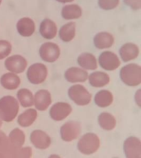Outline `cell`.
Returning a JSON list of instances; mask_svg holds the SVG:
<instances>
[{
    "label": "cell",
    "instance_id": "44dd1931",
    "mask_svg": "<svg viewBox=\"0 0 141 158\" xmlns=\"http://www.w3.org/2000/svg\"><path fill=\"white\" fill-rule=\"evenodd\" d=\"M88 79L90 85L95 88H102L110 82L109 74L101 71L93 72L88 76Z\"/></svg>",
    "mask_w": 141,
    "mask_h": 158
},
{
    "label": "cell",
    "instance_id": "5bb4252c",
    "mask_svg": "<svg viewBox=\"0 0 141 158\" xmlns=\"http://www.w3.org/2000/svg\"><path fill=\"white\" fill-rule=\"evenodd\" d=\"M51 102V94L48 90L44 89L39 90L34 95V105L39 111H45L50 106Z\"/></svg>",
    "mask_w": 141,
    "mask_h": 158
},
{
    "label": "cell",
    "instance_id": "6da1fadb",
    "mask_svg": "<svg viewBox=\"0 0 141 158\" xmlns=\"http://www.w3.org/2000/svg\"><path fill=\"white\" fill-rule=\"evenodd\" d=\"M18 101L11 95H7L0 99V118L6 122L12 121L18 114Z\"/></svg>",
    "mask_w": 141,
    "mask_h": 158
},
{
    "label": "cell",
    "instance_id": "4fadbf2b",
    "mask_svg": "<svg viewBox=\"0 0 141 158\" xmlns=\"http://www.w3.org/2000/svg\"><path fill=\"white\" fill-rule=\"evenodd\" d=\"M30 141L35 148L40 150L48 149L51 144V139L49 135L40 130L32 132L30 135Z\"/></svg>",
    "mask_w": 141,
    "mask_h": 158
},
{
    "label": "cell",
    "instance_id": "e0dca14e",
    "mask_svg": "<svg viewBox=\"0 0 141 158\" xmlns=\"http://www.w3.org/2000/svg\"><path fill=\"white\" fill-rule=\"evenodd\" d=\"M57 31L56 24L51 19H45L40 23L39 32L41 35L45 39H54L57 35Z\"/></svg>",
    "mask_w": 141,
    "mask_h": 158
},
{
    "label": "cell",
    "instance_id": "836d02e7",
    "mask_svg": "<svg viewBox=\"0 0 141 158\" xmlns=\"http://www.w3.org/2000/svg\"><path fill=\"white\" fill-rule=\"evenodd\" d=\"M56 1L62 3H67L73 2L74 0H56Z\"/></svg>",
    "mask_w": 141,
    "mask_h": 158
},
{
    "label": "cell",
    "instance_id": "5b68a950",
    "mask_svg": "<svg viewBox=\"0 0 141 158\" xmlns=\"http://www.w3.org/2000/svg\"><path fill=\"white\" fill-rule=\"evenodd\" d=\"M28 79L33 85H40L45 81L48 76V69L42 63H36L31 65L28 69Z\"/></svg>",
    "mask_w": 141,
    "mask_h": 158
},
{
    "label": "cell",
    "instance_id": "9c48e42d",
    "mask_svg": "<svg viewBox=\"0 0 141 158\" xmlns=\"http://www.w3.org/2000/svg\"><path fill=\"white\" fill-rule=\"evenodd\" d=\"M4 64L9 71L17 74L22 73L25 71L27 67L28 62L24 56L16 54L7 58Z\"/></svg>",
    "mask_w": 141,
    "mask_h": 158
},
{
    "label": "cell",
    "instance_id": "ffe728a7",
    "mask_svg": "<svg viewBox=\"0 0 141 158\" xmlns=\"http://www.w3.org/2000/svg\"><path fill=\"white\" fill-rule=\"evenodd\" d=\"M0 82L4 88L6 90H15L20 86L21 80L16 74L9 72L1 77Z\"/></svg>",
    "mask_w": 141,
    "mask_h": 158
},
{
    "label": "cell",
    "instance_id": "3957f363",
    "mask_svg": "<svg viewBox=\"0 0 141 158\" xmlns=\"http://www.w3.org/2000/svg\"><path fill=\"white\" fill-rule=\"evenodd\" d=\"M100 144V139L97 135L93 133H87L80 139L77 148L83 155H91L98 151Z\"/></svg>",
    "mask_w": 141,
    "mask_h": 158
},
{
    "label": "cell",
    "instance_id": "d590c367",
    "mask_svg": "<svg viewBox=\"0 0 141 158\" xmlns=\"http://www.w3.org/2000/svg\"><path fill=\"white\" fill-rule=\"evenodd\" d=\"M1 2H2V0H0V5H1Z\"/></svg>",
    "mask_w": 141,
    "mask_h": 158
},
{
    "label": "cell",
    "instance_id": "8992f818",
    "mask_svg": "<svg viewBox=\"0 0 141 158\" xmlns=\"http://www.w3.org/2000/svg\"><path fill=\"white\" fill-rule=\"evenodd\" d=\"M81 130L82 128L79 122L70 121L62 126L60 129V135L64 141L71 142L78 138Z\"/></svg>",
    "mask_w": 141,
    "mask_h": 158
},
{
    "label": "cell",
    "instance_id": "484cf974",
    "mask_svg": "<svg viewBox=\"0 0 141 158\" xmlns=\"http://www.w3.org/2000/svg\"><path fill=\"white\" fill-rule=\"evenodd\" d=\"M114 100L112 93L108 90H101L98 92L94 98L95 104L100 108L110 106Z\"/></svg>",
    "mask_w": 141,
    "mask_h": 158
},
{
    "label": "cell",
    "instance_id": "f1b7e54d",
    "mask_svg": "<svg viewBox=\"0 0 141 158\" xmlns=\"http://www.w3.org/2000/svg\"><path fill=\"white\" fill-rule=\"evenodd\" d=\"M11 149L9 137L6 133L0 130V157H6Z\"/></svg>",
    "mask_w": 141,
    "mask_h": 158
},
{
    "label": "cell",
    "instance_id": "4316f807",
    "mask_svg": "<svg viewBox=\"0 0 141 158\" xmlns=\"http://www.w3.org/2000/svg\"><path fill=\"white\" fill-rule=\"evenodd\" d=\"M98 122L100 128L106 131H111L115 128L116 120L113 115L108 112H103L98 116Z\"/></svg>",
    "mask_w": 141,
    "mask_h": 158
},
{
    "label": "cell",
    "instance_id": "1f68e13d",
    "mask_svg": "<svg viewBox=\"0 0 141 158\" xmlns=\"http://www.w3.org/2000/svg\"><path fill=\"white\" fill-rule=\"evenodd\" d=\"M124 3L134 11L141 9V0H123Z\"/></svg>",
    "mask_w": 141,
    "mask_h": 158
},
{
    "label": "cell",
    "instance_id": "f546056e",
    "mask_svg": "<svg viewBox=\"0 0 141 158\" xmlns=\"http://www.w3.org/2000/svg\"><path fill=\"white\" fill-rule=\"evenodd\" d=\"M12 50L11 43L7 40H0V60L9 56Z\"/></svg>",
    "mask_w": 141,
    "mask_h": 158
},
{
    "label": "cell",
    "instance_id": "ba28073f",
    "mask_svg": "<svg viewBox=\"0 0 141 158\" xmlns=\"http://www.w3.org/2000/svg\"><path fill=\"white\" fill-rule=\"evenodd\" d=\"M8 137L9 139L11 149L6 157L16 158L18 151L20 148L23 147L25 142V134L21 130L15 128L11 131Z\"/></svg>",
    "mask_w": 141,
    "mask_h": 158
},
{
    "label": "cell",
    "instance_id": "52a82bcc",
    "mask_svg": "<svg viewBox=\"0 0 141 158\" xmlns=\"http://www.w3.org/2000/svg\"><path fill=\"white\" fill-rule=\"evenodd\" d=\"M39 54L43 61L48 63H53L59 58L60 49L56 43L51 42H45L40 47Z\"/></svg>",
    "mask_w": 141,
    "mask_h": 158
},
{
    "label": "cell",
    "instance_id": "d4e9b609",
    "mask_svg": "<svg viewBox=\"0 0 141 158\" xmlns=\"http://www.w3.org/2000/svg\"><path fill=\"white\" fill-rule=\"evenodd\" d=\"M37 117L38 113L36 110L29 109L19 116L18 123L23 128L29 127L36 120Z\"/></svg>",
    "mask_w": 141,
    "mask_h": 158
},
{
    "label": "cell",
    "instance_id": "d6986e66",
    "mask_svg": "<svg viewBox=\"0 0 141 158\" xmlns=\"http://www.w3.org/2000/svg\"><path fill=\"white\" fill-rule=\"evenodd\" d=\"M16 29L21 36L30 37L32 35L36 30L35 22L27 17L21 18L16 24Z\"/></svg>",
    "mask_w": 141,
    "mask_h": 158
},
{
    "label": "cell",
    "instance_id": "30bf717a",
    "mask_svg": "<svg viewBox=\"0 0 141 158\" xmlns=\"http://www.w3.org/2000/svg\"><path fill=\"white\" fill-rule=\"evenodd\" d=\"M98 62L101 68L109 71L116 70L121 65L118 56L111 51L102 52L98 58Z\"/></svg>",
    "mask_w": 141,
    "mask_h": 158
},
{
    "label": "cell",
    "instance_id": "7402d4cb",
    "mask_svg": "<svg viewBox=\"0 0 141 158\" xmlns=\"http://www.w3.org/2000/svg\"><path fill=\"white\" fill-rule=\"evenodd\" d=\"M77 62L80 67L84 70H95L97 68L96 58L90 53H83L78 56Z\"/></svg>",
    "mask_w": 141,
    "mask_h": 158
},
{
    "label": "cell",
    "instance_id": "e575fe53",
    "mask_svg": "<svg viewBox=\"0 0 141 158\" xmlns=\"http://www.w3.org/2000/svg\"><path fill=\"white\" fill-rule=\"evenodd\" d=\"M2 121L1 120V119L0 118V128H1V126H2Z\"/></svg>",
    "mask_w": 141,
    "mask_h": 158
},
{
    "label": "cell",
    "instance_id": "83f0119b",
    "mask_svg": "<svg viewBox=\"0 0 141 158\" xmlns=\"http://www.w3.org/2000/svg\"><path fill=\"white\" fill-rule=\"evenodd\" d=\"M19 102L24 108H29L34 105V95L28 89H21L17 93Z\"/></svg>",
    "mask_w": 141,
    "mask_h": 158
},
{
    "label": "cell",
    "instance_id": "277c9868",
    "mask_svg": "<svg viewBox=\"0 0 141 158\" xmlns=\"http://www.w3.org/2000/svg\"><path fill=\"white\" fill-rule=\"evenodd\" d=\"M68 94L70 99L79 106H85L92 100V94L85 87L80 85H72L68 89Z\"/></svg>",
    "mask_w": 141,
    "mask_h": 158
},
{
    "label": "cell",
    "instance_id": "7a4b0ae2",
    "mask_svg": "<svg viewBox=\"0 0 141 158\" xmlns=\"http://www.w3.org/2000/svg\"><path fill=\"white\" fill-rule=\"evenodd\" d=\"M120 77L124 84L136 86L141 83V67L135 63H130L123 67L120 71Z\"/></svg>",
    "mask_w": 141,
    "mask_h": 158
},
{
    "label": "cell",
    "instance_id": "2e32d148",
    "mask_svg": "<svg viewBox=\"0 0 141 158\" xmlns=\"http://www.w3.org/2000/svg\"><path fill=\"white\" fill-rule=\"evenodd\" d=\"M119 53L122 60L127 62L138 58L139 53V48L134 43H125L119 49Z\"/></svg>",
    "mask_w": 141,
    "mask_h": 158
},
{
    "label": "cell",
    "instance_id": "8fae6325",
    "mask_svg": "<svg viewBox=\"0 0 141 158\" xmlns=\"http://www.w3.org/2000/svg\"><path fill=\"white\" fill-rule=\"evenodd\" d=\"M72 111V107L69 103L59 102L51 106L49 114L53 120L56 121H60L68 117Z\"/></svg>",
    "mask_w": 141,
    "mask_h": 158
},
{
    "label": "cell",
    "instance_id": "cb8c5ba5",
    "mask_svg": "<svg viewBox=\"0 0 141 158\" xmlns=\"http://www.w3.org/2000/svg\"><path fill=\"white\" fill-rule=\"evenodd\" d=\"M76 35V23L69 22L62 25L59 31L60 39L64 42H69Z\"/></svg>",
    "mask_w": 141,
    "mask_h": 158
},
{
    "label": "cell",
    "instance_id": "4dcf8cb0",
    "mask_svg": "<svg viewBox=\"0 0 141 158\" xmlns=\"http://www.w3.org/2000/svg\"><path fill=\"white\" fill-rule=\"evenodd\" d=\"M119 0H98V4L104 10H114L119 5Z\"/></svg>",
    "mask_w": 141,
    "mask_h": 158
},
{
    "label": "cell",
    "instance_id": "d6a6232c",
    "mask_svg": "<svg viewBox=\"0 0 141 158\" xmlns=\"http://www.w3.org/2000/svg\"><path fill=\"white\" fill-rule=\"evenodd\" d=\"M135 101L136 104L139 107H141V91L140 89L138 90L136 92L135 95Z\"/></svg>",
    "mask_w": 141,
    "mask_h": 158
},
{
    "label": "cell",
    "instance_id": "ac0fdd59",
    "mask_svg": "<svg viewBox=\"0 0 141 158\" xmlns=\"http://www.w3.org/2000/svg\"><path fill=\"white\" fill-rule=\"evenodd\" d=\"M114 36L110 33L101 32L94 36L93 42L95 47L98 49H109L114 44Z\"/></svg>",
    "mask_w": 141,
    "mask_h": 158
},
{
    "label": "cell",
    "instance_id": "7c38bea8",
    "mask_svg": "<svg viewBox=\"0 0 141 158\" xmlns=\"http://www.w3.org/2000/svg\"><path fill=\"white\" fill-rule=\"evenodd\" d=\"M123 149L127 158H141V141L138 138L130 137L126 139Z\"/></svg>",
    "mask_w": 141,
    "mask_h": 158
},
{
    "label": "cell",
    "instance_id": "603a6c76",
    "mask_svg": "<svg viewBox=\"0 0 141 158\" xmlns=\"http://www.w3.org/2000/svg\"><path fill=\"white\" fill-rule=\"evenodd\" d=\"M83 12L81 7L76 4L64 6L62 10V16L67 20H75L82 16Z\"/></svg>",
    "mask_w": 141,
    "mask_h": 158
},
{
    "label": "cell",
    "instance_id": "9a60e30c",
    "mask_svg": "<svg viewBox=\"0 0 141 158\" xmlns=\"http://www.w3.org/2000/svg\"><path fill=\"white\" fill-rule=\"evenodd\" d=\"M88 77V72L83 69L78 67H71L67 69L65 77L70 83L84 82Z\"/></svg>",
    "mask_w": 141,
    "mask_h": 158
}]
</instances>
